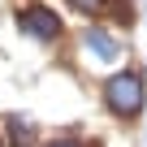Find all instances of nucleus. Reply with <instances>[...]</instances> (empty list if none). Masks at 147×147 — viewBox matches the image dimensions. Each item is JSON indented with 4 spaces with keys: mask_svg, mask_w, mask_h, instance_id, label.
<instances>
[{
    "mask_svg": "<svg viewBox=\"0 0 147 147\" xmlns=\"http://www.w3.org/2000/svg\"><path fill=\"white\" fill-rule=\"evenodd\" d=\"M61 147H74V143H61Z\"/></svg>",
    "mask_w": 147,
    "mask_h": 147,
    "instance_id": "7ed1b4c3",
    "label": "nucleus"
},
{
    "mask_svg": "<svg viewBox=\"0 0 147 147\" xmlns=\"http://www.w3.org/2000/svg\"><path fill=\"white\" fill-rule=\"evenodd\" d=\"M26 30H35V35H43V39H52L56 35V13H48V9H26L22 18H18Z\"/></svg>",
    "mask_w": 147,
    "mask_h": 147,
    "instance_id": "f03ea898",
    "label": "nucleus"
},
{
    "mask_svg": "<svg viewBox=\"0 0 147 147\" xmlns=\"http://www.w3.org/2000/svg\"><path fill=\"white\" fill-rule=\"evenodd\" d=\"M108 104H113L117 113H134V108L143 104V87H138V78H130V74L113 78V82H108Z\"/></svg>",
    "mask_w": 147,
    "mask_h": 147,
    "instance_id": "f257e3e1",
    "label": "nucleus"
}]
</instances>
